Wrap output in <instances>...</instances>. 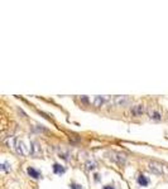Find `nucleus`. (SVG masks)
Masks as SVG:
<instances>
[{"label": "nucleus", "mask_w": 168, "mask_h": 189, "mask_svg": "<svg viewBox=\"0 0 168 189\" xmlns=\"http://www.w3.org/2000/svg\"><path fill=\"white\" fill-rule=\"evenodd\" d=\"M148 167H149V169H151V172H153L154 174H158V175H163V174H164V167H162L161 164L151 162L148 164Z\"/></svg>", "instance_id": "nucleus-1"}, {"label": "nucleus", "mask_w": 168, "mask_h": 189, "mask_svg": "<svg viewBox=\"0 0 168 189\" xmlns=\"http://www.w3.org/2000/svg\"><path fill=\"white\" fill-rule=\"evenodd\" d=\"M15 150H17V153L20 154V155L27 154V148H25V145H24V143H23V141H20V140L17 141V144H15Z\"/></svg>", "instance_id": "nucleus-2"}, {"label": "nucleus", "mask_w": 168, "mask_h": 189, "mask_svg": "<svg viewBox=\"0 0 168 189\" xmlns=\"http://www.w3.org/2000/svg\"><path fill=\"white\" fill-rule=\"evenodd\" d=\"M132 113L134 116H140L144 113V106L143 105H138V106H133L132 107Z\"/></svg>", "instance_id": "nucleus-3"}, {"label": "nucleus", "mask_w": 168, "mask_h": 189, "mask_svg": "<svg viewBox=\"0 0 168 189\" xmlns=\"http://www.w3.org/2000/svg\"><path fill=\"white\" fill-rule=\"evenodd\" d=\"M129 98L128 97H124V96H120L118 98H115V103L116 105H120V106H124V105H128L129 103Z\"/></svg>", "instance_id": "nucleus-4"}, {"label": "nucleus", "mask_w": 168, "mask_h": 189, "mask_svg": "<svg viewBox=\"0 0 168 189\" xmlns=\"http://www.w3.org/2000/svg\"><path fill=\"white\" fill-rule=\"evenodd\" d=\"M27 173L28 174H29V175L32 177V178H39V175H41V174H39V172H37V170L34 169V168H32V167H29V168H27Z\"/></svg>", "instance_id": "nucleus-5"}, {"label": "nucleus", "mask_w": 168, "mask_h": 189, "mask_svg": "<svg viewBox=\"0 0 168 189\" xmlns=\"http://www.w3.org/2000/svg\"><path fill=\"white\" fill-rule=\"evenodd\" d=\"M137 180H138V184H139V185H142V187H146V185H148V183H149V180H148V179H147L146 177L143 175V174H140V175L138 177V179H137Z\"/></svg>", "instance_id": "nucleus-6"}, {"label": "nucleus", "mask_w": 168, "mask_h": 189, "mask_svg": "<svg viewBox=\"0 0 168 189\" xmlns=\"http://www.w3.org/2000/svg\"><path fill=\"white\" fill-rule=\"evenodd\" d=\"M149 115H151V119L153 120H161V113L158 111H149Z\"/></svg>", "instance_id": "nucleus-7"}, {"label": "nucleus", "mask_w": 168, "mask_h": 189, "mask_svg": "<svg viewBox=\"0 0 168 189\" xmlns=\"http://www.w3.org/2000/svg\"><path fill=\"white\" fill-rule=\"evenodd\" d=\"M104 102H105V97H101V96H99V97H95V100H94L95 106H101Z\"/></svg>", "instance_id": "nucleus-8"}, {"label": "nucleus", "mask_w": 168, "mask_h": 189, "mask_svg": "<svg viewBox=\"0 0 168 189\" xmlns=\"http://www.w3.org/2000/svg\"><path fill=\"white\" fill-rule=\"evenodd\" d=\"M0 170H3V172H10V164L9 163H1L0 164Z\"/></svg>", "instance_id": "nucleus-9"}, {"label": "nucleus", "mask_w": 168, "mask_h": 189, "mask_svg": "<svg viewBox=\"0 0 168 189\" xmlns=\"http://www.w3.org/2000/svg\"><path fill=\"white\" fill-rule=\"evenodd\" d=\"M53 170H54V173H57V174H63V172H64V169L58 164L53 165Z\"/></svg>", "instance_id": "nucleus-10"}, {"label": "nucleus", "mask_w": 168, "mask_h": 189, "mask_svg": "<svg viewBox=\"0 0 168 189\" xmlns=\"http://www.w3.org/2000/svg\"><path fill=\"white\" fill-rule=\"evenodd\" d=\"M95 167H96V163L95 162H87L86 163V169H88V170L95 169Z\"/></svg>", "instance_id": "nucleus-11"}, {"label": "nucleus", "mask_w": 168, "mask_h": 189, "mask_svg": "<svg viewBox=\"0 0 168 189\" xmlns=\"http://www.w3.org/2000/svg\"><path fill=\"white\" fill-rule=\"evenodd\" d=\"M71 188H72V189H82L81 185H78V184H73V183L71 184Z\"/></svg>", "instance_id": "nucleus-12"}, {"label": "nucleus", "mask_w": 168, "mask_h": 189, "mask_svg": "<svg viewBox=\"0 0 168 189\" xmlns=\"http://www.w3.org/2000/svg\"><path fill=\"white\" fill-rule=\"evenodd\" d=\"M104 189H115V188H114L113 185H105V187H104Z\"/></svg>", "instance_id": "nucleus-13"}, {"label": "nucleus", "mask_w": 168, "mask_h": 189, "mask_svg": "<svg viewBox=\"0 0 168 189\" xmlns=\"http://www.w3.org/2000/svg\"><path fill=\"white\" fill-rule=\"evenodd\" d=\"M94 177H95V180H97V182L100 180V175H99V174H95Z\"/></svg>", "instance_id": "nucleus-14"}, {"label": "nucleus", "mask_w": 168, "mask_h": 189, "mask_svg": "<svg viewBox=\"0 0 168 189\" xmlns=\"http://www.w3.org/2000/svg\"><path fill=\"white\" fill-rule=\"evenodd\" d=\"M81 100H82L83 102H88V98H85V97H81Z\"/></svg>", "instance_id": "nucleus-15"}]
</instances>
